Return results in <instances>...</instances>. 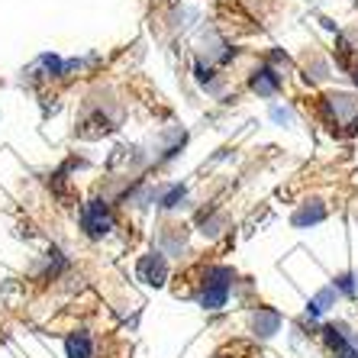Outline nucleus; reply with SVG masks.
<instances>
[{"instance_id": "obj_1", "label": "nucleus", "mask_w": 358, "mask_h": 358, "mask_svg": "<svg viewBox=\"0 0 358 358\" xmlns=\"http://www.w3.org/2000/svg\"><path fill=\"white\" fill-rule=\"evenodd\" d=\"M68 355H71V358H87V355H91V345H87V336H84V333L71 336V339H68Z\"/></svg>"}]
</instances>
